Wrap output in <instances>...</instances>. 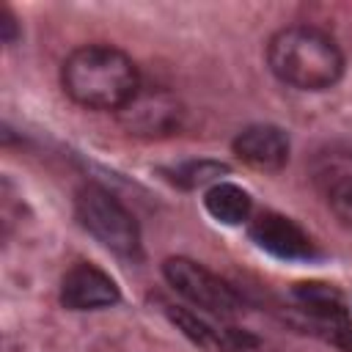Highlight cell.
Here are the masks:
<instances>
[{"label":"cell","mask_w":352,"mask_h":352,"mask_svg":"<svg viewBox=\"0 0 352 352\" xmlns=\"http://www.w3.org/2000/svg\"><path fill=\"white\" fill-rule=\"evenodd\" d=\"M327 204H330L333 214H336L346 228H352V182H349L346 187L336 190V192L327 198Z\"/></svg>","instance_id":"cell-14"},{"label":"cell","mask_w":352,"mask_h":352,"mask_svg":"<svg viewBox=\"0 0 352 352\" xmlns=\"http://www.w3.org/2000/svg\"><path fill=\"white\" fill-rule=\"evenodd\" d=\"M121 300L118 283L96 264L80 261L60 280V302L72 311H99Z\"/></svg>","instance_id":"cell-7"},{"label":"cell","mask_w":352,"mask_h":352,"mask_svg":"<svg viewBox=\"0 0 352 352\" xmlns=\"http://www.w3.org/2000/svg\"><path fill=\"white\" fill-rule=\"evenodd\" d=\"M270 72L297 91H327L344 74L338 41L314 25H286L267 41Z\"/></svg>","instance_id":"cell-2"},{"label":"cell","mask_w":352,"mask_h":352,"mask_svg":"<svg viewBox=\"0 0 352 352\" xmlns=\"http://www.w3.org/2000/svg\"><path fill=\"white\" fill-rule=\"evenodd\" d=\"M311 179H314V187L324 198H330L336 190H341L352 182V151L349 148L319 151L311 162Z\"/></svg>","instance_id":"cell-11"},{"label":"cell","mask_w":352,"mask_h":352,"mask_svg":"<svg viewBox=\"0 0 352 352\" xmlns=\"http://www.w3.org/2000/svg\"><path fill=\"white\" fill-rule=\"evenodd\" d=\"M60 85L72 102L88 110L118 113L143 85L135 60L110 44H85L60 63Z\"/></svg>","instance_id":"cell-1"},{"label":"cell","mask_w":352,"mask_h":352,"mask_svg":"<svg viewBox=\"0 0 352 352\" xmlns=\"http://www.w3.org/2000/svg\"><path fill=\"white\" fill-rule=\"evenodd\" d=\"M16 33H19V28H16L14 14H11L8 8H0V36H3V41H6V44H14Z\"/></svg>","instance_id":"cell-15"},{"label":"cell","mask_w":352,"mask_h":352,"mask_svg":"<svg viewBox=\"0 0 352 352\" xmlns=\"http://www.w3.org/2000/svg\"><path fill=\"white\" fill-rule=\"evenodd\" d=\"M118 121L129 135L138 138H165L173 135L184 121L182 102L165 88H140L121 110Z\"/></svg>","instance_id":"cell-5"},{"label":"cell","mask_w":352,"mask_h":352,"mask_svg":"<svg viewBox=\"0 0 352 352\" xmlns=\"http://www.w3.org/2000/svg\"><path fill=\"white\" fill-rule=\"evenodd\" d=\"M74 212L80 226L118 256L140 253V228L132 212L102 184H82L74 195Z\"/></svg>","instance_id":"cell-3"},{"label":"cell","mask_w":352,"mask_h":352,"mask_svg":"<svg viewBox=\"0 0 352 352\" xmlns=\"http://www.w3.org/2000/svg\"><path fill=\"white\" fill-rule=\"evenodd\" d=\"M204 209L223 226H242L250 220L253 198L234 182H217L204 192Z\"/></svg>","instance_id":"cell-9"},{"label":"cell","mask_w":352,"mask_h":352,"mask_svg":"<svg viewBox=\"0 0 352 352\" xmlns=\"http://www.w3.org/2000/svg\"><path fill=\"white\" fill-rule=\"evenodd\" d=\"M168 316L170 322L195 344L206 346V349H214V346H223V333L212 330L204 319H198V314L187 311V308H168Z\"/></svg>","instance_id":"cell-13"},{"label":"cell","mask_w":352,"mask_h":352,"mask_svg":"<svg viewBox=\"0 0 352 352\" xmlns=\"http://www.w3.org/2000/svg\"><path fill=\"white\" fill-rule=\"evenodd\" d=\"M294 297L297 302L319 322V324H330V322H341L349 319L346 314V302L341 297V292L330 283H297L294 286Z\"/></svg>","instance_id":"cell-10"},{"label":"cell","mask_w":352,"mask_h":352,"mask_svg":"<svg viewBox=\"0 0 352 352\" xmlns=\"http://www.w3.org/2000/svg\"><path fill=\"white\" fill-rule=\"evenodd\" d=\"M250 239L275 258L283 261H311L316 248L311 236L286 214L261 212L250 220Z\"/></svg>","instance_id":"cell-6"},{"label":"cell","mask_w":352,"mask_h":352,"mask_svg":"<svg viewBox=\"0 0 352 352\" xmlns=\"http://www.w3.org/2000/svg\"><path fill=\"white\" fill-rule=\"evenodd\" d=\"M231 146L234 154L256 170H278L289 160V135L275 124H250Z\"/></svg>","instance_id":"cell-8"},{"label":"cell","mask_w":352,"mask_h":352,"mask_svg":"<svg viewBox=\"0 0 352 352\" xmlns=\"http://www.w3.org/2000/svg\"><path fill=\"white\" fill-rule=\"evenodd\" d=\"M162 275L195 308H204V311L220 314V316L239 311V294L220 275H214L212 270H206L204 264H198L187 256H170L162 264Z\"/></svg>","instance_id":"cell-4"},{"label":"cell","mask_w":352,"mask_h":352,"mask_svg":"<svg viewBox=\"0 0 352 352\" xmlns=\"http://www.w3.org/2000/svg\"><path fill=\"white\" fill-rule=\"evenodd\" d=\"M162 173L182 190H201V187L209 190L212 184L223 182V176L228 173V165L220 160H187L173 168H165Z\"/></svg>","instance_id":"cell-12"}]
</instances>
